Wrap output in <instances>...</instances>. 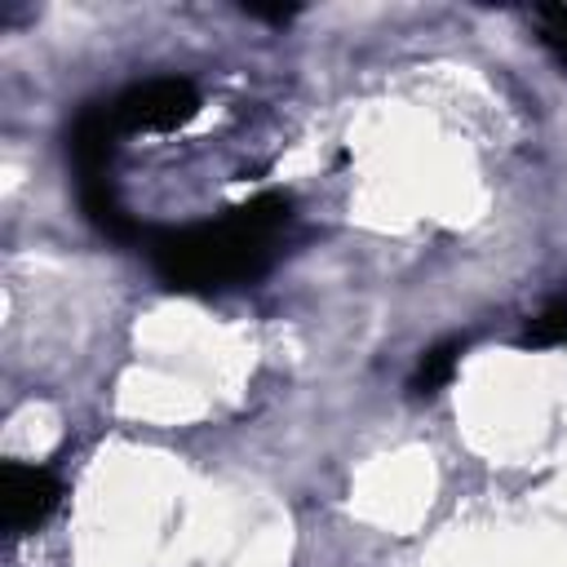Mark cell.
<instances>
[{"label": "cell", "mask_w": 567, "mask_h": 567, "mask_svg": "<svg viewBox=\"0 0 567 567\" xmlns=\"http://www.w3.org/2000/svg\"><path fill=\"white\" fill-rule=\"evenodd\" d=\"M248 18H261V22H288L297 13V4H244Z\"/></svg>", "instance_id": "obj_8"}, {"label": "cell", "mask_w": 567, "mask_h": 567, "mask_svg": "<svg viewBox=\"0 0 567 567\" xmlns=\"http://www.w3.org/2000/svg\"><path fill=\"white\" fill-rule=\"evenodd\" d=\"M199 111V93L182 75H155L133 89H124L111 102L120 133H173Z\"/></svg>", "instance_id": "obj_2"}, {"label": "cell", "mask_w": 567, "mask_h": 567, "mask_svg": "<svg viewBox=\"0 0 567 567\" xmlns=\"http://www.w3.org/2000/svg\"><path fill=\"white\" fill-rule=\"evenodd\" d=\"M536 22H540V44L567 66V4H540Z\"/></svg>", "instance_id": "obj_7"}, {"label": "cell", "mask_w": 567, "mask_h": 567, "mask_svg": "<svg viewBox=\"0 0 567 567\" xmlns=\"http://www.w3.org/2000/svg\"><path fill=\"white\" fill-rule=\"evenodd\" d=\"M461 350H465V341H439V346H430V350L421 354L412 381H408L412 394H434V390H443V385L452 381V372H456Z\"/></svg>", "instance_id": "obj_5"}, {"label": "cell", "mask_w": 567, "mask_h": 567, "mask_svg": "<svg viewBox=\"0 0 567 567\" xmlns=\"http://www.w3.org/2000/svg\"><path fill=\"white\" fill-rule=\"evenodd\" d=\"M288 195L266 190L239 208H230L217 221L182 226V230H159L151 235L146 252L155 275L168 288L182 292H208V288H230L248 284L270 266V244L288 221Z\"/></svg>", "instance_id": "obj_1"}, {"label": "cell", "mask_w": 567, "mask_h": 567, "mask_svg": "<svg viewBox=\"0 0 567 567\" xmlns=\"http://www.w3.org/2000/svg\"><path fill=\"white\" fill-rule=\"evenodd\" d=\"M523 346H567V288L549 297L536 319H527Z\"/></svg>", "instance_id": "obj_6"}, {"label": "cell", "mask_w": 567, "mask_h": 567, "mask_svg": "<svg viewBox=\"0 0 567 567\" xmlns=\"http://www.w3.org/2000/svg\"><path fill=\"white\" fill-rule=\"evenodd\" d=\"M124 133L115 128V115H111V102L106 106H84L71 124V164H75V177L80 182H93V177H111V155H115V142Z\"/></svg>", "instance_id": "obj_4"}, {"label": "cell", "mask_w": 567, "mask_h": 567, "mask_svg": "<svg viewBox=\"0 0 567 567\" xmlns=\"http://www.w3.org/2000/svg\"><path fill=\"white\" fill-rule=\"evenodd\" d=\"M62 501V483L53 470L44 465H18L9 461L0 470V523L4 532L22 536V532H35Z\"/></svg>", "instance_id": "obj_3"}]
</instances>
